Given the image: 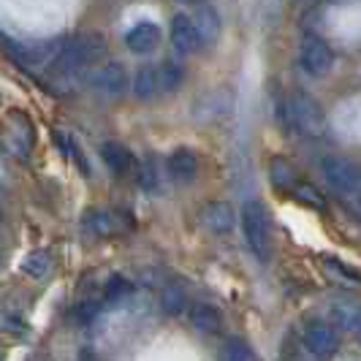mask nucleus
Segmentation results:
<instances>
[{"label": "nucleus", "instance_id": "obj_1", "mask_svg": "<svg viewBox=\"0 0 361 361\" xmlns=\"http://www.w3.org/2000/svg\"><path fill=\"white\" fill-rule=\"evenodd\" d=\"M104 54H106V41L101 33L76 36L73 41L63 44V49L57 52V57L52 60V73L54 76H76L95 66Z\"/></svg>", "mask_w": 361, "mask_h": 361}, {"label": "nucleus", "instance_id": "obj_2", "mask_svg": "<svg viewBox=\"0 0 361 361\" xmlns=\"http://www.w3.org/2000/svg\"><path fill=\"white\" fill-rule=\"evenodd\" d=\"M242 236H245V245L250 247V253L261 264H267L271 253L269 215H267V207L261 201H247L242 207Z\"/></svg>", "mask_w": 361, "mask_h": 361}, {"label": "nucleus", "instance_id": "obj_3", "mask_svg": "<svg viewBox=\"0 0 361 361\" xmlns=\"http://www.w3.org/2000/svg\"><path fill=\"white\" fill-rule=\"evenodd\" d=\"M288 123L293 126V130H299L307 139H318L326 133V114L324 106L307 95V92H293L288 98Z\"/></svg>", "mask_w": 361, "mask_h": 361}, {"label": "nucleus", "instance_id": "obj_4", "mask_svg": "<svg viewBox=\"0 0 361 361\" xmlns=\"http://www.w3.org/2000/svg\"><path fill=\"white\" fill-rule=\"evenodd\" d=\"M326 182L334 193L348 199H361V163L350 161L345 155H326L321 161Z\"/></svg>", "mask_w": 361, "mask_h": 361}, {"label": "nucleus", "instance_id": "obj_5", "mask_svg": "<svg viewBox=\"0 0 361 361\" xmlns=\"http://www.w3.org/2000/svg\"><path fill=\"white\" fill-rule=\"evenodd\" d=\"M133 226V220L120 209H90L82 217V228L92 236H114L123 234Z\"/></svg>", "mask_w": 361, "mask_h": 361}, {"label": "nucleus", "instance_id": "obj_6", "mask_svg": "<svg viewBox=\"0 0 361 361\" xmlns=\"http://www.w3.org/2000/svg\"><path fill=\"white\" fill-rule=\"evenodd\" d=\"M299 63L310 76H326L334 68V52L318 36H307L302 41V49H299Z\"/></svg>", "mask_w": 361, "mask_h": 361}, {"label": "nucleus", "instance_id": "obj_7", "mask_svg": "<svg viewBox=\"0 0 361 361\" xmlns=\"http://www.w3.org/2000/svg\"><path fill=\"white\" fill-rule=\"evenodd\" d=\"M305 348H307L312 356H321V359H329L337 353L340 348V334L331 324H324V321H310L305 326Z\"/></svg>", "mask_w": 361, "mask_h": 361}, {"label": "nucleus", "instance_id": "obj_8", "mask_svg": "<svg viewBox=\"0 0 361 361\" xmlns=\"http://www.w3.org/2000/svg\"><path fill=\"white\" fill-rule=\"evenodd\" d=\"M90 87L104 98H120L128 90V73L117 63H104L90 73Z\"/></svg>", "mask_w": 361, "mask_h": 361}, {"label": "nucleus", "instance_id": "obj_9", "mask_svg": "<svg viewBox=\"0 0 361 361\" xmlns=\"http://www.w3.org/2000/svg\"><path fill=\"white\" fill-rule=\"evenodd\" d=\"M236 215H234V207L228 201H209L204 209H201V226L215 236L228 234L234 228Z\"/></svg>", "mask_w": 361, "mask_h": 361}, {"label": "nucleus", "instance_id": "obj_10", "mask_svg": "<svg viewBox=\"0 0 361 361\" xmlns=\"http://www.w3.org/2000/svg\"><path fill=\"white\" fill-rule=\"evenodd\" d=\"M171 47L180 54H193L201 49L193 17H188V14H174V19H171Z\"/></svg>", "mask_w": 361, "mask_h": 361}, {"label": "nucleus", "instance_id": "obj_11", "mask_svg": "<svg viewBox=\"0 0 361 361\" xmlns=\"http://www.w3.org/2000/svg\"><path fill=\"white\" fill-rule=\"evenodd\" d=\"M161 44V27L152 22H139L126 33V47L133 54H152Z\"/></svg>", "mask_w": 361, "mask_h": 361}, {"label": "nucleus", "instance_id": "obj_12", "mask_svg": "<svg viewBox=\"0 0 361 361\" xmlns=\"http://www.w3.org/2000/svg\"><path fill=\"white\" fill-rule=\"evenodd\" d=\"M166 169H169V174H171V180L174 182H193L196 180V174H199V158H196V152L193 149H188V147H180V149H174L171 155H169V163H166Z\"/></svg>", "mask_w": 361, "mask_h": 361}, {"label": "nucleus", "instance_id": "obj_13", "mask_svg": "<svg viewBox=\"0 0 361 361\" xmlns=\"http://www.w3.org/2000/svg\"><path fill=\"white\" fill-rule=\"evenodd\" d=\"M63 38H54V41H47V44H30V47H19L17 57L19 63L25 66H52V60L57 57V52L63 49Z\"/></svg>", "mask_w": 361, "mask_h": 361}, {"label": "nucleus", "instance_id": "obj_14", "mask_svg": "<svg viewBox=\"0 0 361 361\" xmlns=\"http://www.w3.org/2000/svg\"><path fill=\"white\" fill-rule=\"evenodd\" d=\"M101 158H104V163H106L117 177H126V174H130L136 169L133 152L128 147L120 145V142H106V145L101 147Z\"/></svg>", "mask_w": 361, "mask_h": 361}, {"label": "nucleus", "instance_id": "obj_15", "mask_svg": "<svg viewBox=\"0 0 361 361\" xmlns=\"http://www.w3.org/2000/svg\"><path fill=\"white\" fill-rule=\"evenodd\" d=\"M193 25H196L201 47H215L217 38H220V17H217L215 8L212 6H199L196 17H193Z\"/></svg>", "mask_w": 361, "mask_h": 361}, {"label": "nucleus", "instance_id": "obj_16", "mask_svg": "<svg viewBox=\"0 0 361 361\" xmlns=\"http://www.w3.org/2000/svg\"><path fill=\"white\" fill-rule=\"evenodd\" d=\"M161 92V79H158V68L155 66H145L133 76V95L139 101H152Z\"/></svg>", "mask_w": 361, "mask_h": 361}, {"label": "nucleus", "instance_id": "obj_17", "mask_svg": "<svg viewBox=\"0 0 361 361\" xmlns=\"http://www.w3.org/2000/svg\"><path fill=\"white\" fill-rule=\"evenodd\" d=\"M190 324L204 334H217L223 329V315L212 305H193L190 307Z\"/></svg>", "mask_w": 361, "mask_h": 361}, {"label": "nucleus", "instance_id": "obj_18", "mask_svg": "<svg viewBox=\"0 0 361 361\" xmlns=\"http://www.w3.org/2000/svg\"><path fill=\"white\" fill-rule=\"evenodd\" d=\"M269 177H271V185H274L277 190H290V188L296 185L293 166H290L286 158H280V155H274L269 161Z\"/></svg>", "mask_w": 361, "mask_h": 361}, {"label": "nucleus", "instance_id": "obj_19", "mask_svg": "<svg viewBox=\"0 0 361 361\" xmlns=\"http://www.w3.org/2000/svg\"><path fill=\"white\" fill-rule=\"evenodd\" d=\"M158 79H161V92H174L182 87L185 82V68L174 60H166L158 68Z\"/></svg>", "mask_w": 361, "mask_h": 361}, {"label": "nucleus", "instance_id": "obj_20", "mask_svg": "<svg viewBox=\"0 0 361 361\" xmlns=\"http://www.w3.org/2000/svg\"><path fill=\"white\" fill-rule=\"evenodd\" d=\"M22 271H25L27 277H33V280L49 277V271H52V255L44 253V250L30 253L27 258H25V264H22Z\"/></svg>", "mask_w": 361, "mask_h": 361}, {"label": "nucleus", "instance_id": "obj_21", "mask_svg": "<svg viewBox=\"0 0 361 361\" xmlns=\"http://www.w3.org/2000/svg\"><path fill=\"white\" fill-rule=\"evenodd\" d=\"M331 318L337 321V326H343L345 331L361 334V307H350V305H340L331 310Z\"/></svg>", "mask_w": 361, "mask_h": 361}, {"label": "nucleus", "instance_id": "obj_22", "mask_svg": "<svg viewBox=\"0 0 361 361\" xmlns=\"http://www.w3.org/2000/svg\"><path fill=\"white\" fill-rule=\"evenodd\" d=\"M220 356L228 361H247V359H255V350L245 343L242 337H228L226 345H223V353H220Z\"/></svg>", "mask_w": 361, "mask_h": 361}, {"label": "nucleus", "instance_id": "obj_23", "mask_svg": "<svg viewBox=\"0 0 361 361\" xmlns=\"http://www.w3.org/2000/svg\"><path fill=\"white\" fill-rule=\"evenodd\" d=\"M161 305L169 315H180L182 310H185V305H188V296H185V290L180 286H169L161 293Z\"/></svg>", "mask_w": 361, "mask_h": 361}, {"label": "nucleus", "instance_id": "obj_24", "mask_svg": "<svg viewBox=\"0 0 361 361\" xmlns=\"http://www.w3.org/2000/svg\"><path fill=\"white\" fill-rule=\"evenodd\" d=\"M290 190L296 193V199L305 201V204H310V207H318V209H324V207H326L324 196H321V193H318L315 188H310V185H305V182H296V185H293Z\"/></svg>", "mask_w": 361, "mask_h": 361}, {"label": "nucleus", "instance_id": "obj_25", "mask_svg": "<svg viewBox=\"0 0 361 361\" xmlns=\"http://www.w3.org/2000/svg\"><path fill=\"white\" fill-rule=\"evenodd\" d=\"M128 293H130V283L123 280V277H111L106 286V299L109 302H120V299H126Z\"/></svg>", "mask_w": 361, "mask_h": 361}, {"label": "nucleus", "instance_id": "obj_26", "mask_svg": "<svg viewBox=\"0 0 361 361\" xmlns=\"http://www.w3.org/2000/svg\"><path fill=\"white\" fill-rule=\"evenodd\" d=\"M139 180H142V185H145L147 190L155 188V169H152V163H145V166L139 169Z\"/></svg>", "mask_w": 361, "mask_h": 361}, {"label": "nucleus", "instance_id": "obj_27", "mask_svg": "<svg viewBox=\"0 0 361 361\" xmlns=\"http://www.w3.org/2000/svg\"><path fill=\"white\" fill-rule=\"evenodd\" d=\"M76 315H79V321H82V324H85V321H92V318L98 315V305H95V302H90V305H82Z\"/></svg>", "mask_w": 361, "mask_h": 361}, {"label": "nucleus", "instance_id": "obj_28", "mask_svg": "<svg viewBox=\"0 0 361 361\" xmlns=\"http://www.w3.org/2000/svg\"><path fill=\"white\" fill-rule=\"evenodd\" d=\"M177 3H185V6H188V3H199V0H177Z\"/></svg>", "mask_w": 361, "mask_h": 361}, {"label": "nucleus", "instance_id": "obj_29", "mask_svg": "<svg viewBox=\"0 0 361 361\" xmlns=\"http://www.w3.org/2000/svg\"><path fill=\"white\" fill-rule=\"evenodd\" d=\"M0 220H3V215H0Z\"/></svg>", "mask_w": 361, "mask_h": 361}]
</instances>
